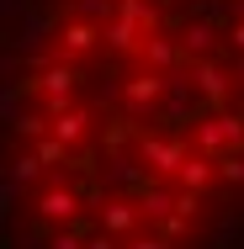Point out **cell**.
Listing matches in <instances>:
<instances>
[{
	"instance_id": "1",
	"label": "cell",
	"mask_w": 244,
	"mask_h": 249,
	"mask_svg": "<svg viewBox=\"0 0 244 249\" xmlns=\"http://www.w3.org/2000/svg\"><path fill=\"white\" fill-rule=\"evenodd\" d=\"M0 249H244V0H0Z\"/></svg>"
}]
</instances>
